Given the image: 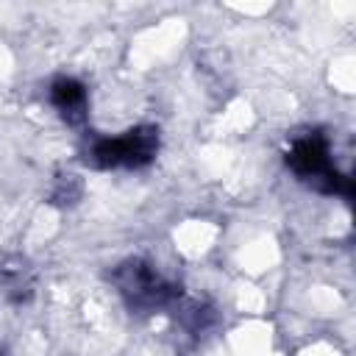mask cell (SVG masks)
<instances>
[{"label": "cell", "instance_id": "1", "mask_svg": "<svg viewBox=\"0 0 356 356\" xmlns=\"http://www.w3.org/2000/svg\"><path fill=\"white\" fill-rule=\"evenodd\" d=\"M284 161H286L289 172L300 184H306L309 189H314L320 195H339L345 200L353 197L350 178L334 167L331 139L325 136V131L306 128L300 134H292L286 153H284Z\"/></svg>", "mask_w": 356, "mask_h": 356}, {"label": "cell", "instance_id": "2", "mask_svg": "<svg viewBox=\"0 0 356 356\" xmlns=\"http://www.w3.org/2000/svg\"><path fill=\"white\" fill-rule=\"evenodd\" d=\"M108 281L134 314H153V312L175 309V303L181 300V286L164 278L156 270V264L139 256L120 261L111 270Z\"/></svg>", "mask_w": 356, "mask_h": 356}, {"label": "cell", "instance_id": "3", "mask_svg": "<svg viewBox=\"0 0 356 356\" xmlns=\"http://www.w3.org/2000/svg\"><path fill=\"white\" fill-rule=\"evenodd\" d=\"M159 142L156 125H136L120 136H95L81 156L95 170H139L156 159Z\"/></svg>", "mask_w": 356, "mask_h": 356}, {"label": "cell", "instance_id": "4", "mask_svg": "<svg viewBox=\"0 0 356 356\" xmlns=\"http://www.w3.org/2000/svg\"><path fill=\"white\" fill-rule=\"evenodd\" d=\"M47 100H50V106L58 111V117H61L67 125H72V128L83 125L86 117H89V92H86V86H83L78 78H72V75H58V78H53L50 86H47Z\"/></svg>", "mask_w": 356, "mask_h": 356}]
</instances>
